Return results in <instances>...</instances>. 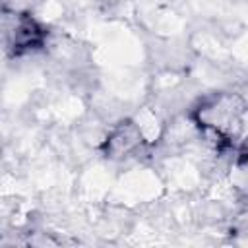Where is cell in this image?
<instances>
[{"label":"cell","instance_id":"obj_1","mask_svg":"<svg viewBox=\"0 0 248 248\" xmlns=\"http://www.w3.org/2000/svg\"><path fill=\"white\" fill-rule=\"evenodd\" d=\"M192 118L221 147L248 145V105L236 93H213L203 97L196 105Z\"/></svg>","mask_w":248,"mask_h":248},{"label":"cell","instance_id":"obj_2","mask_svg":"<svg viewBox=\"0 0 248 248\" xmlns=\"http://www.w3.org/2000/svg\"><path fill=\"white\" fill-rule=\"evenodd\" d=\"M46 29L31 14H12L4 16V41L6 50L12 56H21L41 48L46 43Z\"/></svg>","mask_w":248,"mask_h":248},{"label":"cell","instance_id":"obj_3","mask_svg":"<svg viewBox=\"0 0 248 248\" xmlns=\"http://www.w3.org/2000/svg\"><path fill=\"white\" fill-rule=\"evenodd\" d=\"M141 143H143V136L140 126L134 124L132 120H122L107 136L103 143V151L110 159H122L132 155L136 149H140Z\"/></svg>","mask_w":248,"mask_h":248}]
</instances>
